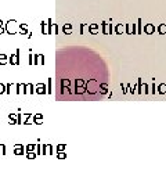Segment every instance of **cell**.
<instances>
[{
    "mask_svg": "<svg viewBox=\"0 0 166 187\" xmlns=\"http://www.w3.org/2000/svg\"><path fill=\"white\" fill-rule=\"evenodd\" d=\"M19 55H21V50L19 49H17L15 50V54H13L10 57V64L11 65H19L21 64V60H19Z\"/></svg>",
    "mask_w": 166,
    "mask_h": 187,
    "instance_id": "obj_2",
    "label": "cell"
},
{
    "mask_svg": "<svg viewBox=\"0 0 166 187\" xmlns=\"http://www.w3.org/2000/svg\"><path fill=\"white\" fill-rule=\"evenodd\" d=\"M36 155H38V154H36V151L26 153V158H28V159H35V158H36Z\"/></svg>",
    "mask_w": 166,
    "mask_h": 187,
    "instance_id": "obj_19",
    "label": "cell"
},
{
    "mask_svg": "<svg viewBox=\"0 0 166 187\" xmlns=\"http://www.w3.org/2000/svg\"><path fill=\"white\" fill-rule=\"evenodd\" d=\"M21 35H28V25L26 24H19V32Z\"/></svg>",
    "mask_w": 166,
    "mask_h": 187,
    "instance_id": "obj_10",
    "label": "cell"
},
{
    "mask_svg": "<svg viewBox=\"0 0 166 187\" xmlns=\"http://www.w3.org/2000/svg\"><path fill=\"white\" fill-rule=\"evenodd\" d=\"M63 33L64 35H71L72 33V24H64L63 25Z\"/></svg>",
    "mask_w": 166,
    "mask_h": 187,
    "instance_id": "obj_8",
    "label": "cell"
},
{
    "mask_svg": "<svg viewBox=\"0 0 166 187\" xmlns=\"http://www.w3.org/2000/svg\"><path fill=\"white\" fill-rule=\"evenodd\" d=\"M8 121H10L11 125H17V115L15 114H10L8 115Z\"/></svg>",
    "mask_w": 166,
    "mask_h": 187,
    "instance_id": "obj_14",
    "label": "cell"
},
{
    "mask_svg": "<svg viewBox=\"0 0 166 187\" xmlns=\"http://www.w3.org/2000/svg\"><path fill=\"white\" fill-rule=\"evenodd\" d=\"M0 146H1V144H0ZM0 154H1V153H0Z\"/></svg>",
    "mask_w": 166,
    "mask_h": 187,
    "instance_id": "obj_33",
    "label": "cell"
},
{
    "mask_svg": "<svg viewBox=\"0 0 166 187\" xmlns=\"http://www.w3.org/2000/svg\"><path fill=\"white\" fill-rule=\"evenodd\" d=\"M51 83H53V79L48 78L47 79V94H50L53 92V87H51Z\"/></svg>",
    "mask_w": 166,
    "mask_h": 187,
    "instance_id": "obj_17",
    "label": "cell"
},
{
    "mask_svg": "<svg viewBox=\"0 0 166 187\" xmlns=\"http://www.w3.org/2000/svg\"><path fill=\"white\" fill-rule=\"evenodd\" d=\"M21 89H22V85H21V83H17V90H15V93H17V94H19L21 92H22Z\"/></svg>",
    "mask_w": 166,
    "mask_h": 187,
    "instance_id": "obj_26",
    "label": "cell"
},
{
    "mask_svg": "<svg viewBox=\"0 0 166 187\" xmlns=\"http://www.w3.org/2000/svg\"><path fill=\"white\" fill-rule=\"evenodd\" d=\"M61 85H63V89H65V87H67V89L69 90V85H71V80H69V79H63V80H61ZM69 93H72L71 90H69Z\"/></svg>",
    "mask_w": 166,
    "mask_h": 187,
    "instance_id": "obj_13",
    "label": "cell"
},
{
    "mask_svg": "<svg viewBox=\"0 0 166 187\" xmlns=\"http://www.w3.org/2000/svg\"><path fill=\"white\" fill-rule=\"evenodd\" d=\"M10 61V57H7L6 54H0V65H6Z\"/></svg>",
    "mask_w": 166,
    "mask_h": 187,
    "instance_id": "obj_12",
    "label": "cell"
},
{
    "mask_svg": "<svg viewBox=\"0 0 166 187\" xmlns=\"http://www.w3.org/2000/svg\"><path fill=\"white\" fill-rule=\"evenodd\" d=\"M42 146H43V144H36V154H38V155L42 154Z\"/></svg>",
    "mask_w": 166,
    "mask_h": 187,
    "instance_id": "obj_24",
    "label": "cell"
},
{
    "mask_svg": "<svg viewBox=\"0 0 166 187\" xmlns=\"http://www.w3.org/2000/svg\"><path fill=\"white\" fill-rule=\"evenodd\" d=\"M6 32L8 35H17L19 32V24H17L15 20H8L6 24Z\"/></svg>",
    "mask_w": 166,
    "mask_h": 187,
    "instance_id": "obj_1",
    "label": "cell"
},
{
    "mask_svg": "<svg viewBox=\"0 0 166 187\" xmlns=\"http://www.w3.org/2000/svg\"><path fill=\"white\" fill-rule=\"evenodd\" d=\"M67 150V146L65 144H58L57 147H55V153H58V151H65Z\"/></svg>",
    "mask_w": 166,
    "mask_h": 187,
    "instance_id": "obj_20",
    "label": "cell"
},
{
    "mask_svg": "<svg viewBox=\"0 0 166 187\" xmlns=\"http://www.w3.org/2000/svg\"><path fill=\"white\" fill-rule=\"evenodd\" d=\"M54 154V150H53V146L48 144V155H53Z\"/></svg>",
    "mask_w": 166,
    "mask_h": 187,
    "instance_id": "obj_29",
    "label": "cell"
},
{
    "mask_svg": "<svg viewBox=\"0 0 166 187\" xmlns=\"http://www.w3.org/2000/svg\"><path fill=\"white\" fill-rule=\"evenodd\" d=\"M35 93L38 94H47V86L44 83H38L35 86Z\"/></svg>",
    "mask_w": 166,
    "mask_h": 187,
    "instance_id": "obj_3",
    "label": "cell"
},
{
    "mask_svg": "<svg viewBox=\"0 0 166 187\" xmlns=\"http://www.w3.org/2000/svg\"><path fill=\"white\" fill-rule=\"evenodd\" d=\"M57 158H58V159H65V158H67V153H65V151H58V153H57Z\"/></svg>",
    "mask_w": 166,
    "mask_h": 187,
    "instance_id": "obj_18",
    "label": "cell"
},
{
    "mask_svg": "<svg viewBox=\"0 0 166 187\" xmlns=\"http://www.w3.org/2000/svg\"><path fill=\"white\" fill-rule=\"evenodd\" d=\"M25 150H26V153H32V151H36V144H28V146L25 147Z\"/></svg>",
    "mask_w": 166,
    "mask_h": 187,
    "instance_id": "obj_15",
    "label": "cell"
},
{
    "mask_svg": "<svg viewBox=\"0 0 166 187\" xmlns=\"http://www.w3.org/2000/svg\"><path fill=\"white\" fill-rule=\"evenodd\" d=\"M17 125H22V114L21 112L17 115Z\"/></svg>",
    "mask_w": 166,
    "mask_h": 187,
    "instance_id": "obj_22",
    "label": "cell"
},
{
    "mask_svg": "<svg viewBox=\"0 0 166 187\" xmlns=\"http://www.w3.org/2000/svg\"><path fill=\"white\" fill-rule=\"evenodd\" d=\"M83 31H85V24L80 25V35H83Z\"/></svg>",
    "mask_w": 166,
    "mask_h": 187,
    "instance_id": "obj_30",
    "label": "cell"
},
{
    "mask_svg": "<svg viewBox=\"0 0 166 187\" xmlns=\"http://www.w3.org/2000/svg\"><path fill=\"white\" fill-rule=\"evenodd\" d=\"M40 31H42V35H47V21L44 22V20L40 22Z\"/></svg>",
    "mask_w": 166,
    "mask_h": 187,
    "instance_id": "obj_11",
    "label": "cell"
},
{
    "mask_svg": "<svg viewBox=\"0 0 166 187\" xmlns=\"http://www.w3.org/2000/svg\"><path fill=\"white\" fill-rule=\"evenodd\" d=\"M33 92H35V89H33V85L32 83H22V93L26 94H33Z\"/></svg>",
    "mask_w": 166,
    "mask_h": 187,
    "instance_id": "obj_5",
    "label": "cell"
},
{
    "mask_svg": "<svg viewBox=\"0 0 166 187\" xmlns=\"http://www.w3.org/2000/svg\"><path fill=\"white\" fill-rule=\"evenodd\" d=\"M89 31L91 32V33H95V31H97V25H91V26L89 28Z\"/></svg>",
    "mask_w": 166,
    "mask_h": 187,
    "instance_id": "obj_28",
    "label": "cell"
},
{
    "mask_svg": "<svg viewBox=\"0 0 166 187\" xmlns=\"http://www.w3.org/2000/svg\"><path fill=\"white\" fill-rule=\"evenodd\" d=\"M6 93L7 94L11 93V83H7V85H6Z\"/></svg>",
    "mask_w": 166,
    "mask_h": 187,
    "instance_id": "obj_27",
    "label": "cell"
},
{
    "mask_svg": "<svg viewBox=\"0 0 166 187\" xmlns=\"http://www.w3.org/2000/svg\"><path fill=\"white\" fill-rule=\"evenodd\" d=\"M33 64H35V65H44V55L35 54L33 55Z\"/></svg>",
    "mask_w": 166,
    "mask_h": 187,
    "instance_id": "obj_4",
    "label": "cell"
},
{
    "mask_svg": "<svg viewBox=\"0 0 166 187\" xmlns=\"http://www.w3.org/2000/svg\"><path fill=\"white\" fill-rule=\"evenodd\" d=\"M0 153H1V155H6L7 148H6V146H4V144H1V146H0Z\"/></svg>",
    "mask_w": 166,
    "mask_h": 187,
    "instance_id": "obj_23",
    "label": "cell"
},
{
    "mask_svg": "<svg viewBox=\"0 0 166 187\" xmlns=\"http://www.w3.org/2000/svg\"><path fill=\"white\" fill-rule=\"evenodd\" d=\"M4 32H6V28H4V26H0V35H3Z\"/></svg>",
    "mask_w": 166,
    "mask_h": 187,
    "instance_id": "obj_31",
    "label": "cell"
},
{
    "mask_svg": "<svg viewBox=\"0 0 166 187\" xmlns=\"http://www.w3.org/2000/svg\"><path fill=\"white\" fill-rule=\"evenodd\" d=\"M28 64L32 65L33 64V54H32V50H29V55H28Z\"/></svg>",
    "mask_w": 166,
    "mask_h": 187,
    "instance_id": "obj_21",
    "label": "cell"
},
{
    "mask_svg": "<svg viewBox=\"0 0 166 187\" xmlns=\"http://www.w3.org/2000/svg\"><path fill=\"white\" fill-rule=\"evenodd\" d=\"M54 26H55V24H53V21L48 18L47 20V35H54Z\"/></svg>",
    "mask_w": 166,
    "mask_h": 187,
    "instance_id": "obj_7",
    "label": "cell"
},
{
    "mask_svg": "<svg viewBox=\"0 0 166 187\" xmlns=\"http://www.w3.org/2000/svg\"><path fill=\"white\" fill-rule=\"evenodd\" d=\"M25 153H26V150L24 148L22 144H15L14 146V154L15 155H24Z\"/></svg>",
    "mask_w": 166,
    "mask_h": 187,
    "instance_id": "obj_6",
    "label": "cell"
},
{
    "mask_svg": "<svg viewBox=\"0 0 166 187\" xmlns=\"http://www.w3.org/2000/svg\"><path fill=\"white\" fill-rule=\"evenodd\" d=\"M42 155H48V144H43L42 146Z\"/></svg>",
    "mask_w": 166,
    "mask_h": 187,
    "instance_id": "obj_16",
    "label": "cell"
},
{
    "mask_svg": "<svg viewBox=\"0 0 166 187\" xmlns=\"http://www.w3.org/2000/svg\"><path fill=\"white\" fill-rule=\"evenodd\" d=\"M42 121H43V115L42 114H35L33 115V124L42 125Z\"/></svg>",
    "mask_w": 166,
    "mask_h": 187,
    "instance_id": "obj_9",
    "label": "cell"
},
{
    "mask_svg": "<svg viewBox=\"0 0 166 187\" xmlns=\"http://www.w3.org/2000/svg\"><path fill=\"white\" fill-rule=\"evenodd\" d=\"M6 93V85L0 83V94H4Z\"/></svg>",
    "mask_w": 166,
    "mask_h": 187,
    "instance_id": "obj_25",
    "label": "cell"
},
{
    "mask_svg": "<svg viewBox=\"0 0 166 187\" xmlns=\"http://www.w3.org/2000/svg\"><path fill=\"white\" fill-rule=\"evenodd\" d=\"M0 26H3V21L1 20H0Z\"/></svg>",
    "mask_w": 166,
    "mask_h": 187,
    "instance_id": "obj_32",
    "label": "cell"
}]
</instances>
